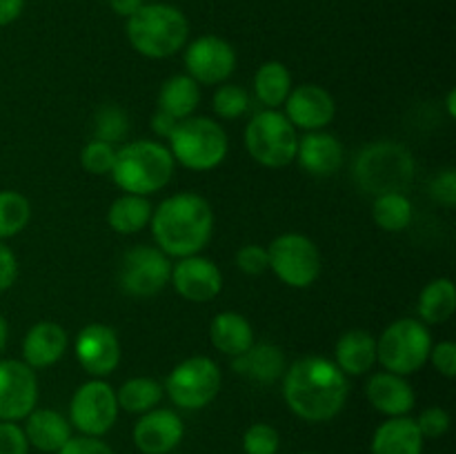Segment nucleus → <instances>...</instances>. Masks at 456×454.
<instances>
[{"label": "nucleus", "mask_w": 456, "mask_h": 454, "mask_svg": "<svg viewBox=\"0 0 456 454\" xmlns=\"http://www.w3.org/2000/svg\"><path fill=\"white\" fill-rule=\"evenodd\" d=\"M283 396L298 418L325 423L346 408L350 383L334 361L325 356H303L285 368Z\"/></svg>", "instance_id": "obj_1"}, {"label": "nucleus", "mask_w": 456, "mask_h": 454, "mask_svg": "<svg viewBox=\"0 0 456 454\" xmlns=\"http://www.w3.org/2000/svg\"><path fill=\"white\" fill-rule=\"evenodd\" d=\"M150 227L156 247L169 258L194 256L212 239V205L194 191H178L154 209Z\"/></svg>", "instance_id": "obj_2"}, {"label": "nucleus", "mask_w": 456, "mask_h": 454, "mask_svg": "<svg viewBox=\"0 0 456 454\" xmlns=\"http://www.w3.org/2000/svg\"><path fill=\"white\" fill-rule=\"evenodd\" d=\"M125 34L141 56L163 61L185 49L190 40V20L174 4L145 3L127 18Z\"/></svg>", "instance_id": "obj_3"}, {"label": "nucleus", "mask_w": 456, "mask_h": 454, "mask_svg": "<svg viewBox=\"0 0 456 454\" xmlns=\"http://www.w3.org/2000/svg\"><path fill=\"white\" fill-rule=\"evenodd\" d=\"M174 156L159 141H134L116 150L111 181L125 194L150 196L165 190L174 176Z\"/></svg>", "instance_id": "obj_4"}, {"label": "nucleus", "mask_w": 456, "mask_h": 454, "mask_svg": "<svg viewBox=\"0 0 456 454\" xmlns=\"http://www.w3.org/2000/svg\"><path fill=\"white\" fill-rule=\"evenodd\" d=\"M354 178L365 194H405L414 181V158L401 142H372L356 156Z\"/></svg>", "instance_id": "obj_5"}, {"label": "nucleus", "mask_w": 456, "mask_h": 454, "mask_svg": "<svg viewBox=\"0 0 456 454\" xmlns=\"http://www.w3.org/2000/svg\"><path fill=\"white\" fill-rule=\"evenodd\" d=\"M174 163L191 172H209L225 160L230 141L218 120L205 116H190L178 120L167 136Z\"/></svg>", "instance_id": "obj_6"}, {"label": "nucleus", "mask_w": 456, "mask_h": 454, "mask_svg": "<svg viewBox=\"0 0 456 454\" xmlns=\"http://www.w3.org/2000/svg\"><path fill=\"white\" fill-rule=\"evenodd\" d=\"M432 345V334L423 320L399 319L377 338V363L387 372L410 377L428 363Z\"/></svg>", "instance_id": "obj_7"}, {"label": "nucleus", "mask_w": 456, "mask_h": 454, "mask_svg": "<svg viewBox=\"0 0 456 454\" xmlns=\"http://www.w3.org/2000/svg\"><path fill=\"white\" fill-rule=\"evenodd\" d=\"M245 147L263 167H288L297 160V127L289 123L283 111H258L245 127Z\"/></svg>", "instance_id": "obj_8"}, {"label": "nucleus", "mask_w": 456, "mask_h": 454, "mask_svg": "<svg viewBox=\"0 0 456 454\" xmlns=\"http://www.w3.org/2000/svg\"><path fill=\"white\" fill-rule=\"evenodd\" d=\"M223 374L209 356H190L181 361L165 381V390L181 409H203L216 399Z\"/></svg>", "instance_id": "obj_9"}, {"label": "nucleus", "mask_w": 456, "mask_h": 454, "mask_svg": "<svg viewBox=\"0 0 456 454\" xmlns=\"http://www.w3.org/2000/svg\"><path fill=\"white\" fill-rule=\"evenodd\" d=\"M267 258H270V270L289 288H310L321 274L319 247L314 240L303 234L294 231L281 234L267 247Z\"/></svg>", "instance_id": "obj_10"}, {"label": "nucleus", "mask_w": 456, "mask_h": 454, "mask_svg": "<svg viewBox=\"0 0 456 454\" xmlns=\"http://www.w3.org/2000/svg\"><path fill=\"white\" fill-rule=\"evenodd\" d=\"M172 279V261L165 252L151 245H136L127 249L120 261L118 283L125 294L136 298L156 296Z\"/></svg>", "instance_id": "obj_11"}, {"label": "nucleus", "mask_w": 456, "mask_h": 454, "mask_svg": "<svg viewBox=\"0 0 456 454\" xmlns=\"http://www.w3.org/2000/svg\"><path fill=\"white\" fill-rule=\"evenodd\" d=\"M118 418L116 390L102 378H92L74 392L69 403L71 427L85 436H102Z\"/></svg>", "instance_id": "obj_12"}, {"label": "nucleus", "mask_w": 456, "mask_h": 454, "mask_svg": "<svg viewBox=\"0 0 456 454\" xmlns=\"http://www.w3.org/2000/svg\"><path fill=\"white\" fill-rule=\"evenodd\" d=\"M185 69L199 85H223L236 69V52L221 36H200L185 45Z\"/></svg>", "instance_id": "obj_13"}, {"label": "nucleus", "mask_w": 456, "mask_h": 454, "mask_svg": "<svg viewBox=\"0 0 456 454\" xmlns=\"http://www.w3.org/2000/svg\"><path fill=\"white\" fill-rule=\"evenodd\" d=\"M38 403L36 372L18 359L0 361V421H22Z\"/></svg>", "instance_id": "obj_14"}, {"label": "nucleus", "mask_w": 456, "mask_h": 454, "mask_svg": "<svg viewBox=\"0 0 456 454\" xmlns=\"http://www.w3.org/2000/svg\"><path fill=\"white\" fill-rule=\"evenodd\" d=\"M74 352L85 372L94 378H105L118 368L120 341L118 334L105 323H92L76 336Z\"/></svg>", "instance_id": "obj_15"}, {"label": "nucleus", "mask_w": 456, "mask_h": 454, "mask_svg": "<svg viewBox=\"0 0 456 454\" xmlns=\"http://www.w3.org/2000/svg\"><path fill=\"white\" fill-rule=\"evenodd\" d=\"M172 285L185 301L209 303L221 294L223 274L221 267L212 261L194 254V256L178 258L172 265Z\"/></svg>", "instance_id": "obj_16"}, {"label": "nucleus", "mask_w": 456, "mask_h": 454, "mask_svg": "<svg viewBox=\"0 0 456 454\" xmlns=\"http://www.w3.org/2000/svg\"><path fill=\"white\" fill-rule=\"evenodd\" d=\"M185 436V423L174 409L154 408L141 414L132 432L134 445L142 454H169Z\"/></svg>", "instance_id": "obj_17"}, {"label": "nucleus", "mask_w": 456, "mask_h": 454, "mask_svg": "<svg viewBox=\"0 0 456 454\" xmlns=\"http://www.w3.org/2000/svg\"><path fill=\"white\" fill-rule=\"evenodd\" d=\"M285 105V116L297 129H307V132H319L328 127L337 114V102L332 93L321 85H298L292 89Z\"/></svg>", "instance_id": "obj_18"}, {"label": "nucleus", "mask_w": 456, "mask_h": 454, "mask_svg": "<svg viewBox=\"0 0 456 454\" xmlns=\"http://www.w3.org/2000/svg\"><path fill=\"white\" fill-rule=\"evenodd\" d=\"M365 396L377 412L390 417H408L417 403L412 385L405 377L395 372H377L368 378Z\"/></svg>", "instance_id": "obj_19"}, {"label": "nucleus", "mask_w": 456, "mask_h": 454, "mask_svg": "<svg viewBox=\"0 0 456 454\" xmlns=\"http://www.w3.org/2000/svg\"><path fill=\"white\" fill-rule=\"evenodd\" d=\"M297 160L307 174L312 176H332L343 167L346 151H343L341 141L332 134L312 132L307 136L298 138Z\"/></svg>", "instance_id": "obj_20"}, {"label": "nucleus", "mask_w": 456, "mask_h": 454, "mask_svg": "<svg viewBox=\"0 0 456 454\" xmlns=\"http://www.w3.org/2000/svg\"><path fill=\"white\" fill-rule=\"evenodd\" d=\"M67 352V332L53 320H40L22 338V361L31 369L52 368Z\"/></svg>", "instance_id": "obj_21"}, {"label": "nucleus", "mask_w": 456, "mask_h": 454, "mask_svg": "<svg viewBox=\"0 0 456 454\" xmlns=\"http://www.w3.org/2000/svg\"><path fill=\"white\" fill-rule=\"evenodd\" d=\"M25 439L31 448L45 454H56L71 439L69 418L49 408H34L25 418Z\"/></svg>", "instance_id": "obj_22"}, {"label": "nucleus", "mask_w": 456, "mask_h": 454, "mask_svg": "<svg viewBox=\"0 0 456 454\" xmlns=\"http://www.w3.org/2000/svg\"><path fill=\"white\" fill-rule=\"evenodd\" d=\"M236 374L252 378L256 383H274L285 374V354L274 343H252L249 350L232 359Z\"/></svg>", "instance_id": "obj_23"}, {"label": "nucleus", "mask_w": 456, "mask_h": 454, "mask_svg": "<svg viewBox=\"0 0 456 454\" xmlns=\"http://www.w3.org/2000/svg\"><path fill=\"white\" fill-rule=\"evenodd\" d=\"M423 436L410 417H390L374 430L372 454H423Z\"/></svg>", "instance_id": "obj_24"}, {"label": "nucleus", "mask_w": 456, "mask_h": 454, "mask_svg": "<svg viewBox=\"0 0 456 454\" xmlns=\"http://www.w3.org/2000/svg\"><path fill=\"white\" fill-rule=\"evenodd\" d=\"M334 363L346 377L368 374L377 363V338L365 329H350L341 334L334 347Z\"/></svg>", "instance_id": "obj_25"}, {"label": "nucleus", "mask_w": 456, "mask_h": 454, "mask_svg": "<svg viewBox=\"0 0 456 454\" xmlns=\"http://www.w3.org/2000/svg\"><path fill=\"white\" fill-rule=\"evenodd\" d=\"M209 341L221 354L239 356L254 343V329L239 312H221L209 323Z\"/></svg>", "instance_id": "obj_26"}, {"label": "nucleus", "mask_w": 456, "mask_h": 454, "mask_svg": "<svg viewBox=\"0 0 456 454\" xmlns=\"http://www.w3.org/2000/svg\"><path fill=\"white\" fill-rule=\"evenodd\" d=\"M200 102V85L187 74H176L163 83L159 92V109L174 120L190 118Z\"/></svg>", "instance_id": "obj_27"}, {"label": "nucleus", "mask_w": 456, "mask_h": 454, "mask_svg": "<svg viewBox=\"0 0 456 454\" xmlns=\"http://www.w3.org/2000/svg\"><path fill=\"white\" fill-rule=\"evenodd\" d=\"M151 207L150 199L147 196H136V194H123L110 205V212H107V223L114 231L118 234H138L141 230L150 227Z\"/></svg>", "instance_id": "obj_28"}, {"label": "nucleus", "mask_w": 456, "mask_h": 454, "mask_svg": "<svg viewBox=\"0 0 456 454\" xmlns=\"http://www.w3.org/2000/svg\"><path fill=\"white\" fill-rule=\"evenodd\" d=\"M419 316L426 325H441L452 319L456 310V288L450 279H435L419 294Z\"/></svg>", "instance_id": "obj_29"}, {"label": "nucleus", "mask_w": 456, "mask_h": 454, "mask_svg": "<svg viewBox=\"0 0 456 454\" xmlns=\"http://www.w3.org/2000/svg\"><path fill=\"white\" fill-rule=\"evenodd\" d=\"M292 92V74L279 61H267L254 74V93L267 109H279Z\"/></svg>", "instance_id": "obj_30"}, {"label": "nucleus", "mask_w": 456, "mask_h": 454, "mask_svg": "<svg viewBox=\"0 0 456 454\" xmlns=\"http://www.w3.org/2000/svg\"><path fill=\"white\" fill-rule=\"evenodd\" d=\"M163 399V385L150 377H136L125 381L116 392L118 409L129 414H145L154 409Z\"/></svg>", "instance_id": "obj_31"}, {"label": "nucleus", "mask_w": 456, "mask_h": 454, "mask_svg": "<svg viewBox=\"0 0 456 454\" xmlns=\"http://www.w3.org/2000/svg\"><path fill=\"white\" fill-rule=\"evenodd\" d=\"M414 207L405 194H381L374 196L372 218L383 231H403L412 223Z\"/></svg>", "instance_id": "obj_32"}, {"label": "nucleus", "mask_w": 456, "mask_h": 454, "mask_svg": "<svg viewBox=\"0 0 456 454\" xmlns=\"http://www.w3.org/2000/svg\"><path fill=\"white\" fill-rule=\"evenodd\" d=\"M31 221V205L20 191H0V240L20 234Z\"/></svg>", "instance_id": "obj_33"}, {"label": "nucleus", "mask_w": 456, "mask_h": 454, "mask_svg": "<svg viewBox=\"0 0 456 454\" xmlns=\"http://www.w3.org/2000/svg\"><path fill=\"white\" fill-rule=\"evenodd\" d=\"M129 134V116L116 105H105L96 111L94 118V138L105 142H120Z\"/></svg>", "instance_id": "obj_34"}, {"label": "nucleus", "mask_w": 456, "mask_h": 454, "mask_svg": "<svg viewBox=\"0 0 456 454\" xmlns=\"http://www.w3.org/2000/svg\"><path fill=\"white\" fill-rule=\"evenodd\" d=\"M214 114L223 120H236L249 109V96L239 85H221L212 98Z\"/></svg>", "instance_id": "obj_35"}, {"label": "nucleus", "mask_w": 456, "mask_h": 454, "mask_svg": "<svg viewBox=\"0 0 456 454\" xmlns=\"http://www.w3.org/2000/svg\"><path fill=\"white\" fill-rule=\"evenodd\" d=\"M114 160L116 147L111 142L98 141V138L89 141L83 147V151H80V165L89 174H94V176H105V174H110L111 167H114Z\"/></svg>", "instance_id": "obj_36"}, {"label": "nucleus", "mask_w": 456, "mask_h": 454, "mask_svg": "<svg viewBox=\"0 0 456 454\" xmlns=\"http://www.w3.org/2000/svg\"><path fill=\"white\" fill-rule=\"evenodd\" d=\"M279 430L270 423H254L243 434L245 454H276L279 452Z\"/></svg>", "instance_id": "obj_37"}, {"label": "nucleus", "mask_w": 456, "mask_h": 454, "mask_svg": "<svg viewBox=\"0 0 456 454\" xmlns=\"http://www.w3.org/2000/svg\"><path fill=\"white\" fill-rule=\"evenodd\" d=\"M414 421H417V427L423 439H439V436H444L450 430V423H452L450 421V414L444 408H439V405L426 408Z\"/></svg>", "instance_id": "obj_38"}, {"label": "nucleus", "mask_w": 456, "mask_h": 454, "mask_svg": "<svg viewBox=\"0 0 456 454\" xmlns=\"http://www.w3.org/2000/svg\"><path fill=\"white\" fill-rule=\"evenodd\" d=\"M236 265L240 272L249 276H258L263 272L270 270V258H267V247L261 245H243V247L236 252Z\"/></svg>", "instance_id": "obj_39"}, {"label": "nucleus", "mask_w": 456, "mask_h": 454, "mask_svg": "<svg viewBox=\"0 0 456 454\" xmlns=\"http://www.w3.org/2000/svg\"><path fill=\"white\" fill-rule=\"evenodd\" d=\"M430 196L435 203H439L441 207L452 209L456 205V172L454 169H445L439 176H435V181L430 182Z\"/></svg>", "instance_id": "obj_40"}, {"label": "nucleus", "mask_w": 456, "mask_h": 454, "mask_svg": "<svg viewBox=\"0 0 456 454\" xmlns=\"http://www.w3.org/2000/svg\"><path fill=\"white\" fill-rule=\"evenodd\" d=\"M29 443L18 423L0 421V454H27Z\"/></svg>", "instance_id": "obj_41"}, {"label": "nucleus", "mask_w": 456, "mask_h": 454, "mask_svg": "<svg viewBox=\"0 0 456 454\" xmlns=\"http://www.w3.org/2000/svg\"><path fill=\"white\" fill-rule=\"evenodd\" d=\"M428 361H430L436 368V372L444 374L445 378L456 377V345L452 341H441L436 343V345H432Z\"/></svg>", "instance_id": "obj_42"}, {"label": "nucleus", "mask_w": 456, "mask_h": 454, "mask_svg": "<svg viewBox=\"0 0 456 454\" xmlns=\"http://www.w3.org/2000/svg\"><path fill=\"white\" fill-rule=\"evenodd\" d=\"M56 454H114L101 436H71Z\"/></svg>", "instance_id": "obj_43"}, {"label": "nucleus", "mask_w": 456, "mask_h": 454, "mask_svg": "<svg viewBox=\"0 0 456 454\" xmlns=\"http://www.w3.org/2000/svg\"><path fill=\"white\" fill-rule=\"evenodd\" d=\"M18 279V261L16 254L4 240H0V292L12 288Z\"/></svg>", "instance_id": "obj_44"}, {"label": "nucleus", "mask_w": 456, "mask_h": 454, "mask_svg": "<svg viewBox=\"0 0 456 454\" xmlns=\"http://www.w3.org/2000/svg\"><path fill=\"white\" fill-rule=\"evenodd\" d=\"M25 12V0H0V27H7Z\"/></svg>", "instance_id": "obj_45"}, {"label": "nucleus", "mask_w": 456, "mask_h": 454, "mask_svg": "<svg viewBox=\"0 0 456 454\" xmlns=\"http://www.w3.org/2000/svg\"><path fill=\"white\" fill-rule=\"evenodd\" d=\"M176 123H178V120H174L172 116L165 114V111L159 109L154 116H151V123L150 125H151V129H154V132L159 134V136L167 138L169 134H172V129L176 127Z\"/></svg>", "instance_id": "obj_46"}, {"label": "nucleus", "mask_w": 456, "mask_h": 454, "mask_svg": "<svg viewBox=\"0 0 456 454\" xmlns=\"http://www.w3.org/2000/svg\"><path fill=\"white\" fill-rule=\"evenodd\" d=\"M110 3V9L116 13V16L129 18L132 13H136L138 9L142 7V0H107Z\"/></svg>", "instance_id": "obj_47"}, {"label": "nucleus", "mask_w": 456, "mask_h": 454, "mask_svg": "<svg viewBox=\"0 0 456 454\" xmlns=\"http://www.w3.org/2000/svg\"><path fill=\"white\" fill-rule=\"evenodd\" d=\"M7 336H9V325L7 320H4V316L0 314V354H3L4 347H7Z\"/></svg>", "instance_id": "obj_48"}, {"label": "nucleus", "mask_w": 456, "mask_h": 454, "mask_svg": "<svg viewBox=\"0 0 456 454\" xmlns=\"http://www.w3.org/2000/svg\"><path fill=\"white\" fill-rule=\"evenodd\" d=\"M445 107H448L450 118H456V89H450L448 98H445Z\"/></svg>", "instance_id": "obj_49"}, {"label": "nucleus", "mask_w": 456, "mask_h": 454, "mask_svg": "<svg viewBox=\"0 0 456 454\" xmlns=\"http://www.w3.org/2000/svg\"><path fill=\"white\" fill-rule=\"evenodd\" d=\"M303 454H316V452H303Z\"/></svg>", "instance_id": "obj_50"}]
</instances>
